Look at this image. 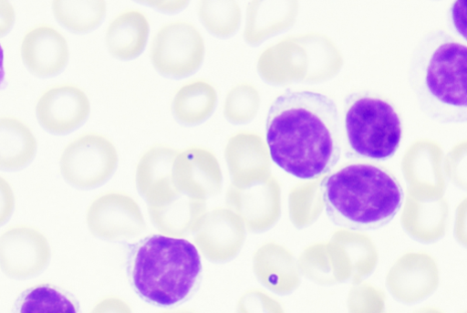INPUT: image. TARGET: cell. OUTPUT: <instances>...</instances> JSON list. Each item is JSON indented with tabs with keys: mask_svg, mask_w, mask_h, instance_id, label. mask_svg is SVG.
Wrapping results in <instances>:
<instances>
[{
	"mask_svg": "<svg viewBox=\"0 0 467 313\" xmlns=\"http://www.w3.org/2000/svg\"><path fill=\"white\" fill-rule=\"evenodd\" d=\"M266 141L273 162L298 179L330 172L341 157L336 103L324 94L286 90L269 109Z\"/></svg>",
	"mask_w": 467,
	"mask_h": 313,
	"instance_id": "6da1fadb",
	"label": "cell"
},
{
	"mask_svg": "<svg viewBox=\"0 0 467 313\" xmlns=\"http://www.w3.org/2000/svg\"><path fill=\"white\" fill-rule=\"evenodd\" d=\"M467 48L441 29L426 33L413 49L409 83L420 111L440 124L466 121Z\"/></svg>",
	"mask_w": 467,
	"mask_h": 313,
	"instance_id": "7a4b0ae2",
	"label": "cell"
},
{
	"mask_svg": "<svg viewBox=\"0 0 467 313\" xmlns=\"http://www.w3.org/2000/svg\"><path fill=\"white\" fill-rule=\"evenodd\" d=\"M329 220L352 231L384 227L400 212L404 192L386 168L369 162H350L328 175L321 183Z\"/></svg>",
	"mask_w": 467,
	"mask_h": 313,
	"instance_id": "3957f363",
	"label": "cell"
},
{
	"mask_svg": "<svg viewBox=\"0 0 467 313\" xmlns=\"http://www.w3.org/2000/svg\"><path fill=\"white\" fill-rule=\"evenodd\" d=\"M128 274L145 301L172 307L188 300L199 288L202 257L195 245L185 238L150 235L130 247Z\"/></svg>",
	"mask_w": 467,
	"mask_h": 313,
	"instance_id": "277c9868",
	"label": "cell"
},
{
	"mask_svg": "<svg viewBox=\"0 0 467 313\" xmlns=\"http://www.w3.org/2000/svg\"><path fill=\"white\" fill-rule=\"evenodd\" d=\"M345 133L354 156L387 161L400 147L402 127L389 103L368 95H353L346 103Z\"/></svg>",
	"mask_w": 467,
	"mask_h": 313,
	"instance_id": "5b68a950",
	"label": "cell"
},
{
	"mask_svg": "<svg viewBox=\"0 0 467 313\" xmlns=\"http://www.w3.org/2000/svg\"><path fill=\"white\" fill-rule=\"evenodd\" d=\"M205 57V44L199 30L182 21L163 26L155 36L150 60L161 75L184 78L194 74Z\"/></svg>",
	"mask_w": 467,
	"mask_h": 313,
	"instance_id": "8992f818",
	"label": "cell"
},
{
	"mask_svg": "<svg viewBox=\"0 0 467 313\" xmlns=\"http://www.w3.org/2000/svg\"><path fill=\"white\" fill-rule=\"evenodd\" d=\"M154 226L162 234L184 237L194 234L207 213L206 201L177 190L171 177L156 183L143 196Z\"/></svg>",
	"mask_w": 467,
	"mask_h": 313,
	"instance_id": "52a82bcc",
	"label": "cell"
},
{
	"mask_svg": "<svg viewBox=\"0 0 467 313\" xmlns=\"http://www.w3.org/2000/svg\"><path fill=\"white\" fill-rule=\"evenodd\" d=\"M119 166V153L114 143L99 133L85 134L67 146L62 168L74 185L91 189L107 183Z\"/></svg>",
	"mask_w": 467,
	"mask_h": 313,
	"instance_id": "ba28073f",
	"label": "cell"
},
{
	"mask_svg": "<svg viewBox=\"0 0 467 313\" xmlns=\"http://www.w3.org/2000/svg\"><path fill=\"white\" fill-rule=\"evenodd\" d=\"M88 219L99 237L116 242L133 240L147 227L137 201L120 192L108 193L98 198L90 207Z\"/></svg>",
	"mask_w": 467,
	"mask_h": 313,
	"instance_id": "9c48e42d",
	"label": "cell"
},
{
	"mask_svg": "<svg viewBox=\"0 0 467 313\" xmlns=\"http://www.w3.org/2000/svg\"><path fill=\"white\" fill-rule=\"evenodd\" d=\"M91 113L88 95L72 84L58 85L45 91L36 105L39 124L48 132L65 135L83 126Z\"/></svg>",
	"mask_w": 467,
	"mask_h": 313,
	"instance_id": "30bf717a",
	"label": "cell"
},
{
	"mask_svg": "<svg viewBox=\"0 0 467 313\" xmlns=\"http://www.w3.org/2000/svg\"><path fill=\"white\" fill-rule=\"evenodd\" d=\"M173 186L192 198L207 201L219 194L223 187V172L217 157L202 147L179 151L172 167Z\"/></svg>",
	"mask_w": 467,
	"mask_h": 313,
	"instance_id": "8fae6325",
	"label": "cell"
},
{
	"mask_svg": "<svg viewBox=\"0 0 467 313\" xmlns=\"http://www.w3.org/2000/svg\"><path fill=\"white\" fill-rule=\"evenodd\" d=\"M195 246L209 261L225 263L241 252L246 228L238 215L228 208L207 212L194 233Z\"/></svg>",
	"mask_w": 467,
	"mask_h": 313,
	"instance_id": "7c38bea8",
	"label": "cell"
},
{
	"mask_svg": "<svg viewBox=\"0 0 467 313\" xmlns=\"http://www.w3.org/2000/svg\"><path fill=\"white\" fill-rule=\"evenodd\" d=\"M21 55L26 68L41 78L58 76L70 60L67 38L49 25L37 26L26 34Z\"/></svg>",
	"mask_w": 467,
	"mask_h": 313,
	"instance_id": "4fadbf2b",
	"label": "cell"
},
{
	"mask_svg": "<svg viewBox=\"0 0 467 313\" xmlns=\"http://www.w3.org/2000/svg\"><path fill=\"white\" fill-rule=\"evenodd\" d=\"M150 26L146 16L130 10L117 16L106 34V45L112 57L120 60H133L147 47Z\"/></svg>",
	"mask_w": 467,
	"mask_h": 313,
	"instance_id": "5bb4252c",
	"label": "cell"
},
{
	"mask_svg": "<svg viewBox=\"0 0 467 313\" xmlns=\"http://www.w3.org/2000/svg\"><path fill=\"white\" fill-rule=\"evenodd\" d=\"M265 152V145L252 133L238 132L232 136L224 152L232 183L244 184L255 181Z\"/></svg>",
	"mask_w": 467,
	"mask_h": 313,
	"instance_id": "9a60e30c",
	"label": "cell"
},
{
	"mask_svg": "<svg viewBox=\"0 0 467 313\" xmlns=\"http://www.w3.org/2000/svg\"><path fill=\"white\" fill-rule=\"evenodd\" d=\"M12 313H82V310L72 291L56 284L43 283L20 293Z\"/></svg>",
	"mask_w": 467,
	"mask_h": 313,
	"instance_id": "2e32d148",
	"label": "cell"
},
{
	"mask_svg": "<svg viewBox=\"0 0 467 313\" xmlns=\"http://www.w3.org/2000/svg\"><path fill=\"white\" fill-rule=\"evenodd\" d=\"M217 100V92L210 83L193 81L184 85L175 95L173 114L184 125H199L213 115Z\"/></svg>",
	"mask_w": 467,
	"mask_h": 313,
	"instance_id": "e0dca14e",
	"label": "cell"
},
{
	"mask_svg": "<svg viewBox=\"0 0 467 313\" xmlns=\"http://www.w3.org/2000/svg\"><path fill=\"white\" fill-rule=\"evenodd\" d=\"M37 141L31 128L23 120L0 117V166L20 167L35 155Z\"/></svg>",
	"mask_w": 467,
	"mask_h": 313,
	"instance_id": "ac0fdd59",
	"label": "cell"
},
{
	"mask_svg": "<svg viewBox=\"0 0 467 313\" xmlns=\"http://www.w3.org/2000/svg\"><path fill=\"white\" fill-rule=\"evenodd\" d=\"M57 22L68 31L85 35L95 31L104 22L108 7L104 0H56L52 5Z\"/></svg>",
	"mask_w": 467,
	"mask_h": 313,
	"instance_id": "d6986e66",
	"label": "cell"
},
{
	"mask_svg": "<svg viewBox=\"0 0 467 313\" xmlns=\"http://www.w3.org/2000/svg\"><path fill=\"white\" fill-rule=\"evenodd\" d=\"M198 15L205 29L219 38L234 36L242 24L240 5L234 0H202Z\"/></svg>",
	"mask_w": 467,
	"mask_h": 313,
	"instance_id": "ffe728a7",
	"label": "cell"
},
{
	"mask_svg": "<svg viewBox=\"0 0 467 313\" xmlns=\"http://www.w3.org/2000/svg\"><path fill=\"white\" fill-rule=\"evenodd\" d=\"M179 151L167 145H155L140 158L136 172V185L143 196L157 182L171 176Z\"/></svg>",
	"mask_w": 467,
	"mask_h": 313,
	"instance_id": "44dd1931",
	"label": "cell"
},
{
	"mask_svg": "<svg viewBox=\"0 0 467 313\" xmlns=\"http://www.w3.org/2000/svg\"><path fill=\"white\" fill-rule=\"evenodd\" d=\"M258 105L259 98L254 88L248 84H238L227 94L223 114L233 124H245L254 119Z\"/></svg>",
	"mask_w": 467,
	"mask_h": 313,
	"instance_id": "7402d4cb",
	"label": "cell"
},
{
	"mask_svg": "<svg viewBox=\"0 0 467 313\" xmlns=\"http://www.w3.org/2000/svg\"><path fill=\"white\" fill-rule=\"evenodd\" d=\"M236 313H283L279 304L265 292L251 289L237 302Z\"/></svg>",
	"mask_w": 467,
	"mask_h": 313,
	"instance_id": "603a6c76",
	"label": "cell"
},
{
	"mask_svg": "<svg viewBox=\"0 0 467 313\" xmlns=\"http://www.w3.org/2000/svg\"><path fill=\"white\" fill-rule=\"evenodd\" d=\"M381 308L379 295L373 294L370 289L361 290L352 297L351 313H379Z\"/></svg>",
	"mask_w": 467,
	"mask_h": 313,
	"instance_id": "cb8c5ba5",
	"label": "cell"
},
{
	"mask_svg": "<svg viewBox=\"0 0 467 313\" xmlns=\"http://www.w3.org/2000/svg\"><path fill=\"white\" fill-rule=\"evenodd\" d=\"M16 22L15 7L6 0H0V38L7 36Z\"/></svg>",
	"mask_w": 467,
	"mask_h": 313,
	"instance_id": "d4e9b609",
	"label": "cell"
},
{
	"mask_svg": "<svg viewBox=\"0 0 467 313\" xmlns=\"http://www.w3.org/2000/svg\"><path fill=\"white\" fill-rule=\"evenodd\" d=\"M95 313H133L130 305L119 297H111L103 300Z\"/></svg>",
	"mask_w": 467,
	"mask_h": 313,
	"instance_id": "484cf974",
	"label": "cell"
},
{
	"mask_svg": "<svg viewBox=\"0 0 467 313\" xmlns=\"http://www.w3.org/2000/svg\"><path fill=\"white\" fill-rule=\"evenodd\" d=\"M148 5L165 13H175L188 6V2H150Z\"/></svg>",
	"mask_w": 467,
	"mask_h": 313,
	"instance_id": "4316f807",
	"label": "cell"
},
{
	"mask_svg": "<svg viewBox=\"0 0 467 313\" xmlns=\"http://www.w3.org/2000/svg\"><path fill=\"white\" fill-rule=\"evenodd\" d=\"M5 79V52L2 45H0V87L4 84Z\"/></svg>",
	"mask_w": 467,
	"mask_h": 313,
	"instance_id": "83f0119b",
	"label": "cell"
},
{
	"mask_svg": "<svg viewBox=\"0 0 467 313\" xmlns=\"http://www.w3.org/2000/svg\"><path fill=\"white\" fill-rule=\"evenodd\" d=\"M163 313H197V312H195L193 310H190V309H177V310L166 311Z\"/></svg>",
	"mask_w": 467,
	"mask_h": 313,
	"instance_id": "f1b7e54d",
	"label": "cell"
},
{
	"mask_svg": "<svg viewBox=\"0 0 467 313\" xmlns=\"http://www.w3.org/2000/svg\"><path fill=\"white\" fill-rule=\"evenodd\" d=\"M422 313H439V312H437V311H435V310H425V311H424V312H422Z\"/></svg>",
	"mask_w": 467,
	"mask_h": 313,
	"instance_id": "f546056e",
	"label": "cell"
}]
</instances>
